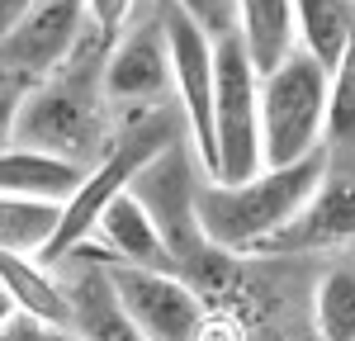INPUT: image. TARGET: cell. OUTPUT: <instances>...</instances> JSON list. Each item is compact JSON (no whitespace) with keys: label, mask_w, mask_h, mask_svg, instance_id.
<instances>
[{"label":"cell","mask_w":355,"mask_h":341,"mask_svg":"<svg viewBox=\"0 0 355 341\" xmlns=\"http://www.w3.org/2000/svg\"><path fill=\"white\" fill-rule=\"evenodd\" d=\"M105 57L110 43L95 33L62 62L53 76L24 90V105L15 119V147H33L62 161L85 166V157L110 152V100H105Z\"/></svg>","instance_id":"cell-1"},{"label":"cell","mask_w":355,"mask_h":341,"mask_svg":"<svg viewBox=\"0 0 355 341\" xmlns=\"http://www.w3.org/2000/svg\"><path fill=\"white\" fill-rule=\"evenodd\" d=\"M322 180H327V147L313 152V157H303V161H294V166L261 170V175L242 180V185L204 180L199 199H194L199 232L223 256L261 252L275 232L318 195Z\"/></svg>","instance_id":"cell-2"},{"label":"cell","mask_w":355,"mask_h":341,"mask_svg":"<svg viewBox=\"0 0 355 341\" xmlns=\"http://www.w3.org/2000/svg\"><path fill=\"white\" fill-rule=\"evenodd\" d=\"M185 138V119H180V105H157V110H137L128 114L123 123H119V133H114L110 152L95 161V166L85 170V180L76 185V195L62 204V218H57V232L53 242L38 252V261L53 270L57 261H67V256H76L90 242V232L100 223V213L110 209L119 195H128V185H133V175L147 161H157L171 142Z\"/></svg>","instance_id":"cell-3"},{"label":"cell","mask_w":355,"mask_h":341,"mask_svg":"<svg viewBox=\"0 0 355 341\" xmlns=\"http://www.w3.org/2000/svg\"><path fill=\"white\" fill-rule=\"evenodd\" d=\"M327 90L331 76L313 57H284L261 76V170L294 166L327 142Z\"/></svg>","instance_id":"cell-4"},{"label":"cell","mask_w":355,"mask_h":341,"mask_svg":"<svg viewBox=\"0 0 355 341\" xmlns=\"http://www.w3.org/2000/svg\"><path fill=\"white\" fill-rule=\"evenodd\" d=\"M204 180H209V175L199 166L190 138H180V142H171L157 161H147V166L133 175V185H128V195L147 209L152 227L162 232L175 270H194V275H209L214 256H223L204 242L199 213H194V199H199V185H204Z\"/></svg>","instance_id":"cell-5"},{"label":"cell","mask_w":355,"mask_h":341,"mask_svg":"<svg viewBox=\"0 0 355 341\" xmlns=\"http://www.w3.org/2000/svg\"><path fill=\"white\" fill-rule=\"evenodd\" d=\"M261 175V76L237 28L214 38V170L209 180L242 185Z\"/></svg>","instance_id":"cell-6"},{"label":"cell","mask_w":355,"mask_h":341,"mask_svg":"<svg viewBox=\"0 0 355 341\" xmlns=\"http://www.w3.org/2000/svg\"><path fill=\"white\" fill-rule=\"evenodd\" d=\"M157 15L166 28L171 90H175V105L185 119V138H190L204 175H209L214 170V38L171 0H157Z\"/></svg>","instance_id":"cell-7"},{"label":"cell","mask_w":355,"mask_h":341,"mask_svg":"<svg viewBox=\"0 0 355 341\" xmlns=\"http://www.w3.org/2000/svg\"><path fill=\"white\" fill-rule=\"evenodd\" d=\"M100 265L110 275L119 308L128 313V322L147 341H194L199 322L209 317V304L185 275L137 270V265H114V261H100Z\"/></svg>","instance_id":"cell-8"},{"label":"cell","mask_w":355,"mask_h":341,"mask_svg":"<svg viewBox=\"0 0 355 341\" xmlns=\"http://www.w3.org/2000/svg\"><path fill=\"white\" fill-rule=\"evenodd\" d=\"M85 0H33L0 33V71L19 85L53 76L85 43Z\"/></svg>","instance_id":"cell-9"},{"label":"cell","mask_w":355,"mask_h":341,"mask_svg":"<svg viewBox=\"0 0 355 341\" xmlns=\"http://www.w3.org/2000/svg\"><path fill=\"white\" fill-rule=\"evenodd\" d=\"M105 100L110 110H157L171 105V53H166V28L162 15L152 5V15H142L114 38L105 57Z\"/></svg>","instance_id":"cell-10"},{"label":"cell","mask_w":355,"mask_h":341,"mask_svg":"<svg viewBox=\"0 0 355 341\" xmlns=\"http://www.w3.org/2000/svg\"><path fill=\"white\" fill-rule=\"evenodd\" d=\"M351 242H355V180H322L318 195L308 199L261 252H275V256L336 252V247H351Z\"/></svg>","instance_id":"cell-11"},{"label":"cell","mask_w":355,"mask_h":341,"mask_svg":"<svg viewBox=\"0 0 355 341\" xmlns=\"http://www.w3.org/2000/svg\"><path fill=\"white\" fill-rule=\"evenodd\" d=\"M90 237H100V247L105 252H76V256H90V261H114V265H137V270H171V275H180L175 270V261L166 252L162 232L152 227L147 218V209L137 204L133 195H119L100 213V223Z\"/></svg>","instance_id":"cell-12"},{"label":"cell","mask_w":355,"mask_h":341,"mask_svg":"<svg viewBox=\"0 0 355 341\" xmlns=\"http://www.w3.org/2000/svg\"><path fill=\"white\" fill-rule=\"evenodd\" d=\"M0 289L10 294V304L19 308L43 332H71V294L67 284L53 280V270L38 256H15L0 252Z\"/></svg>","instance_id":"cell-13"},{"label":"cell","mask_w":355,"mask_h":341,"mask_svg":"<svg viewBox=\"0 0 355 341\" xmlns=\"http://www.w3.org/2000/svg\"><path fill=\"white\" fill-rule=\"evenodd\" d=\"M85 180V166L62 161L33 147H5L0 152V199H28V204H67Z\"/></svg>","instance_id":"cell-14"},{"label":"cell","mask_w":355,"mask_h":341,"mask_svg":"<svg viewBox=\"0 0 355 341\" xmlns=\"http://www.w3.org/2000/svg\"><path fill=\"white\" fill-rule=\"evenodd\" d=\"M237 38H242L256 76H270L284 57L299 53L294 0H237Z\"/></svg>","instance_id":"cell-15"},{"label":"cell","mask_w":355,"mask_h":341,"mask_svg":"<svg viewBox=\"0 0 355 341\" xmlns=\"http://www.w3.org/2000/svg\"><path fill=\"white\" fill-rule=\"evenodd\" d=\"M67 294H71V327H76L81 341H147L128 322V313L119 308V299H114V289H110V275H105L100 261H90Z\"/></svg>","instance_id":"cell-16"},{"label":"cell","mask_w":355,"mask_h":341,"mask_svg":"<svg viewBox=\"0 0 355 341\" xmlns=\"http://www.w3.org/2000/svg\"><path fill=\"white\" fill-rule=\"evenodd\" d=\"M294 19H299V53L331 76L355 48V0H294Z\"/></svg>","instance_id":"cell-17"},{"label":"cell","mask_w":355,"mask_h":341,"mask_svg":"<svg viewBox=\"0 0 355 341\" xmlns=\"http://www.w3.org/2000/svg\"><path fill=\"white\" fill-rule=\"evenodd\" d=\"M62 204H28V199H0V252L38 256L57 232Z\"/></svg>","instance_id":"cell-18"},{"label":"cell","mask_w":355,"mask_h":341,"mask_svg":"<svg viewBox=\"0 0 355 341\" xmlns=\"http://www.w3.org/2000/svg\"><path fill=\"white\" fill-rule=\"evenodd\" d=\"M313 322L322 341H355V265L341 261L318 280L313 294Z\"/></svg>","instance_id":"cell-19"},{"label":"cell","mask_w":355,"mask_h":341,"mask_svg":"<svg viewBox=\"0 0 355 341\" xmlns=\"http://www.w3.org/2000/svg\"><path fill=\"white\" fill-rule=\"evenodd\" d=\"M327 142L355 147V48L346 53V62L331 71V90H327Z\"/></svg>","instance_id":"cell-20"},{"label":"cell","mask_w":355,"mask_h":341,"mask_svg":"<svg viewBox=\"0 0 355 341\" xmlns=\"http://www.w3.org/2000/svg\"><path fill=\"white\" fill-rule=\"evenodd\" d=\"M171 5L185 10L209 38H223V33L237 28V0H171Z\"/></svg>","instance_id":"cell-21"},{"label":"cell","mask_w":355,"mask_h":341,"mask_svg":"<svg viewBox=\"0 0 355 341\" xmlns=\"http://www.w3.org/2000/svg\"><path fill=\"white\" fill-rule=\"evenodd\" d=\"M133 5L137 0H85V19H90V33L100 38V43H110L128 28V19H133Z\"/></svg>","instance_id":"cell-22"},{"label":"cell","mask_w":355,"mask_h":341,"mask_svg":"<svg viewBox=\"0 0 355 341\" xmlns=\"http://www.w3.org/2000/svg\"><path fill=\"white\" fill-rule=\"evenodd\" d=\"M24 90L28 85H19V81L0 85V152L15 147V119H19V105H24Z\"/></svg>","instance_id":"cell-23"},{"label":"cell","mask_w":355,"mask_h":341,"mask_svg":"<svg viewBox=\"0 0 355 341\" xmlns=\"http://www.w3.org/2000/svg\"><path fill=\"white\" fill-rule=\"evenodd\" d=\"M194 341H246V327H242V317H232V313H209L199 322Z\"/></svg>","instance_id":"cell-24"},{"label":"cell","mask_w":355,"mask_h":341,"mask_svg":"<svg viewBox=\"0 0 355 341\" xmlns=\"http://www.w3.org/2000/svg\"><path fill=\"white\" fill-rule=\"evenodd\" d=\"M0 341H48V332H43V327H33L28 317H19V322H10V327L0 332Z\"/></svg>","instance_id":"cell-25"},{"label":"cell","mask_w":355,"mask_h":341,"mask_svg":"<svg viewBox=\"0 0 355 341\" xmlns=\"http://www.w3.org/2000/svg\"><path fill=\"white\" fill-rule=\"evenodd\" d=\"M28 5H33V0H0V33H5V28L15 24V19L24 15Z\"/></svg>","instance_id":"cell-26"},{"label":"cell","mask_w":355,"mask_h":341,"mask_svg":"<svg viewBox=\"0 0 355 341\" xmlns=\"http://www.w3.org/2000/svg\"><path fill=\"white\" fill-rule=\"evenodd\" d=\"M10 322H19V308H15V304H10V294L0 289V332H5Z\"/></svg>","instance_id":"cell-27"},{"label":"cell","mask_w":355,"mask_h":341,"mask_svg":"<svg viewBox=\"0 0 355 341\" xmlns=\"http://www.w3.org/2000/svg\"><path fill=\"white\" fill-rule=\"evenodd\" d=\"M48 341H81L76 332H48Z\"/></svg>","instance_id":"cell-28"},{"label":"cell","mask_w":355,"mask_h":341,"mask_svg":"<svg viewBox=\"0 0 355 341\" xmlns=\"http://www.w3.org/2000/svg\"><path fill=\"white\" fill-rule=\"evenodd\" d=\"M5 81H10V76H5V71H0V85H5Z\"/></svg>","instance_id":"cell-29"}]
</instances>
